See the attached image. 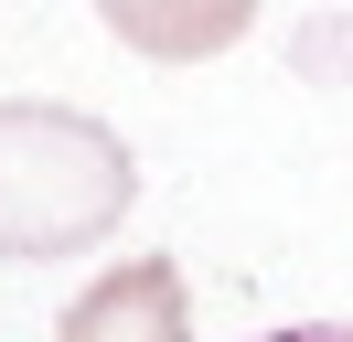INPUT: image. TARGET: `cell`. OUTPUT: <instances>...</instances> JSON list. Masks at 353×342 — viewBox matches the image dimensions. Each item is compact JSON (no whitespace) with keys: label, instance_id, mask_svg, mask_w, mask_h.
<instances>
[{"label":"cell","instance_id":"7a4b0ae2","mask_svg":"<svg viewBox=\"0 0 353 342\" xmlns=\"http://www.w3.org/2000/svg\"><path fill=\"white\" fill-rule=\"evenodd\" d=\"M54 342H193L182 268H172V256H129V268H108V278L65 310Z\"/></svg>","mask_w":353,"mask_h":342},{"label":"cell","instance_id":"277c9868","mask_svg":"<svg viewBox=\"0 0 353 342\" xmlns=\"http://www.w3.org/2000/svg\"><path fill=\"white\" fill-rule=\"evenodd\" d=\"M257 342H353V321H300V332H257Z\"/></svg>","mask_w":353,"mask_h":342},{"label":"cell","instance_id":"3957f363","mask_svg":"<svg viewBox=\"0 0 353 342\" xmlns=\"http://www.w3.org/2000/svg\"><path fill=\"white\" fill-rule=\"evenodd\" d=\"M97 11H108V32L139 43V54L203 64V54H225V43L257 21V0H97Z\"/></svg>","mask_w":353,"mask_h":342},{"label":"cell","instance_id":"6da1fadb","mask_svg":"<svg viewBox=\"0 0 353 342\" xmlns=\"http://www.w3.org/2000/svg\"><path fill=\"white\" fill-rule=\"evenodd\" d=\"M139 161L75 107H0V256H75L129 214Z\"/></svg>","mask_w":353,"mask_h":342}]
</instances>
